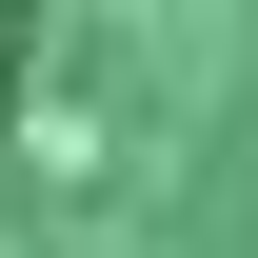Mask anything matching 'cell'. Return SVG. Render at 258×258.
Segmentation results:
<instances>
[{
	"label": "cell",
	"mask_w": 258,
	"mask_h": 258,
	"mask_svg": "<svg viewBox=\"0 0 258 258\" xmlns=\"http://www.w3.org/2000/svg\"><path fill=\"white\" fill-rule=\"evenodd\" d=\"M0 80H20V0H0Z\"/></svg>",
	"instance_id": "6da1fadb"
}]
</instances>
